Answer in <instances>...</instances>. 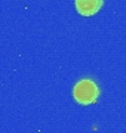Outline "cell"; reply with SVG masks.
<instances>
[{"label":"cell","mask_w":126,"mask_h":133,"mask_svg":"<svg viewBox=\"0 0 126 133\" xmlns=\"http://www.w3.org/2000/svg\"><path fill=\"white\" fill-rule=\"evenodd\" d=\"M74 98L83 105L92 104L98 98V87L92 80H82L74 87Z\"/></svg>","instance_id":"6da1fadb"},{"label":"cell","mask_w":126,"mask_h":133,"mask_svg":"<svg viewBox=\"0 0 126 133\" xmlns=\"http://www.w3.org/2000/svg\"><path fill=\"white\" fill-rule=\"evenodd\" d=\"M102 5V0H76V8L80 15L89 16L97 14Z\"/></svg>","instance_id":"7a4b0ae2"}]
</instances>
